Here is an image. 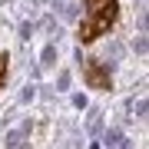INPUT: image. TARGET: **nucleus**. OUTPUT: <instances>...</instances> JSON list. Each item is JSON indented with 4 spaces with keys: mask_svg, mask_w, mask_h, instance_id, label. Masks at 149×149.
Returning <instances> with one entry per match:
<instances>
[{
    "mask_svg": "<svg viewBox=\"0 0 149 149\" xmlns=\"http://www.w3.org/2000/svg\"><path fill=\"white\" fill-rule=\"evenodd\" d=\"M3 80H7V53H0V90H3Z\"/></svg>",
    "mask_w": 149,
    "mask_h": 149,
    "instance_id": "7ed1b4c3",
    "label": "nucleus"
},
{
    "mask_svg": "<svg viewBox=\"0 0 149 149\" xmlns=\"http://www.w3.org/2000/svg\"><path fill=\"white\" fill-rule=\"evenodd\" d=\"M7 149H17V146H20V133H10V136H7V143H3Z\"/></svg>",
    "mask_w": 149,
    "mask_h": 149,
    "instance_id": "39448f33",
    "label": "nucleus"
},
{
    "mask_svg": "<svg viewBox=\"0 0 149 149\" xmlns=\"http://www.w3.org/2000/svg\"><path fill=\"white\" fill-rule=\"evenodd\" d=\"M53 56H56V47H47V50H43V66L53 63Z\"/></svg>",
    "mask_w": 149,
    "mask_h": 149,
    "instance_id": "20e7f679",
    "label": "nucleus"
},
{
    "mask_svg": "<svg viewBox=\"0 0 149 149\" xmlns=\"http://www.w3.org/2000/svg\"><path fill=\"white\" fill-rule=\"evenodd\" d=\"M83 3H86V17L80 23V43H93L116 23L119 3L116 0H83Z\"/></svg>",
    "mask_w": 149,
    "mask_h": 149,
    "instance_id": "f257e3e1",
    "label": "nucleus"
},
{
    "mask_svg": "<svg viewBox=\"0 0 149 149\" xmlns=\"http://www.w3.org/2000/svg\"><path fill=\"white\" fill-rule=\"evenodd\" d=\"M83 76H86V83L93 90H109L113 86L109 70H103V63H96V60H83Z\"/></svg>",
    "mask_w": 149,
    "mask_h": 149,
    "instance_id": "f03ea898",
    "label": "nucleus"
}]
</instances>
